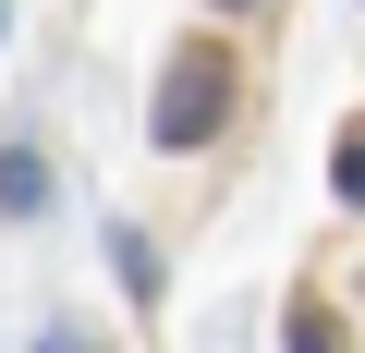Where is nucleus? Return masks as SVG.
<instances>
[{
    "instance_id": "3",
    "label": "nucleus",
    "mask_w": 365,
    "mask_h": 353,
    "mask_svg": "<svg viewBox=\"0 0 365 353\" xmlns=\"http://www.w3.org/2000/svg\"><path fill=\"white\" fill-rule=\"evenodd\" d=\"M292 353H353V329H341L329 292H292Z\"/></svg>"
},
{
    "instance_id": "1",
    "label": "nucleus",
    "mask_w": 365,
    "mask_h": 353,
    "mask_svg": "<svg viewBox=\"0 0 365 353\" xmlns=\"http://www.w3.org/2000/svg\"><path fill=\"white\" fill-rule=\"evenodd\" d=\"M232 122V49L220 37H182L170 61H158V110H146V134L158 146H207Z\"/></svg>"
},
{
    "instance_id": "4",
    "label": "nucleus",
    "mask_w": 365,
    "mask_h": 353,
    "mask_svg": "<svg viewBox=\"0 0 365 353\" xmlns=\"http://www.w3.org/2000/svg\"><path fill=\"white\" fill-rule=\"evenodd\" d=\"M329 195L365 208V122H341V146H329Z\"/></svg>"
},
{
    "instance_id": "2",
    "label": "nucleus",
    "mask_w": 365,
    "mask_h": 353,
    "mask_svg": "<svg viewBox=\"0 0 365 353\" xmlns=\"http://www.w3.org/2000/svg\"><path fill=\"white\" fill-rule=\"evenodd\" d=\"M49 208V158L37 146H0V220H37Z\"/></svg>"
},
{
    "instance_id": "5",
    "label": "nucleus",
    "mask_w": 365,
    "mask_h": 353,
    "mask_svg": "<svg viewBox=\"0 0 365 353\" xmlns=\"http://www.w3.org/2000/svg\"><path fill=\"white\" fill-rule=\"evenodd\" d=\"M220 13H256V0H220Z\"/></svg>"
}]
</instances>
